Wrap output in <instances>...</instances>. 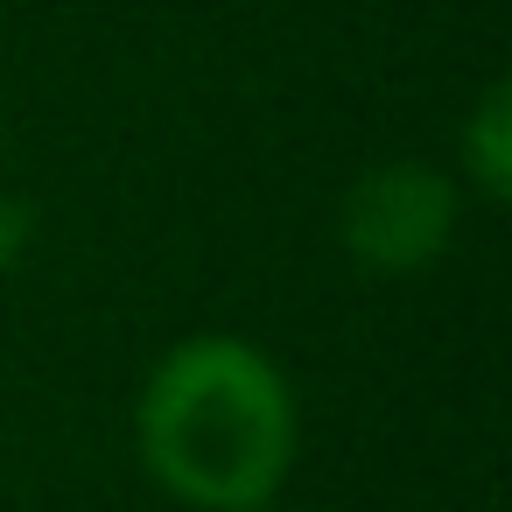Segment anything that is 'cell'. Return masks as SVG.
Segmentation results:
<instances>
[{
    "instance_id": "cell-1",
    "label": "cell",
    "mask_w": 512,
    "mask_h": 512,
    "mask_svg": "<svg viewBox=\"0 0 512 512\" xmlns=\"http://www.w3.org/2000/svg\"><path fill=\"white\" fill-rule=\"evenodd\" d=\"M148 470L211 512H260L295 456V407L281 372L239 337L176 344L141 393Z\"/></svg>"
},
{
    "instance_id": "cell-2",
    "label": "cell",
    "mask_w": 512,
    "mask_h": 512,
    "mask_svg": "<svg viewBox=\"0 0 512 512\" xmlns=\"http://www.w3.org/2000/svg\"><path fill=\"white\" fill-rule=\"evenodd\" d=\"M449 218H456V197H449V183L435 169L386 162V169H372L351 190V204H344V246L365 267L400 274V267H421V260L442 253Z\"/></svg>"
},
{
    "instance_id": "cell-3",
    "label": "cell",
    "mask_w": 512,
    "mask_h": 512,
    "mask_svg": "<svg viewBox=\"0 0 512 512\" xmlns=\"http://www.w3.org/2000/svg\"><path fill=\"white\" fill-rule=\"evenodd\" d=\"M470 148H477V176H484V190L498 197V190H505V92H491V99H484Z\"/></svg>"
},
{
    "instance_id": "cell-4",
    "label": "cell",
    "mask_w": 512,
    "mask_h": 512,
    "mask_svg": "<svg viewBox=\"0 0 512 512\" xmlns=\"http://www.w3.org/2000/svg\"><path fill=\"white\" fill-rule=\"evenodd\" d=\"M15 246H22V218H15V211H0V260H8Z\"/></svg>"
}]
</instances>
